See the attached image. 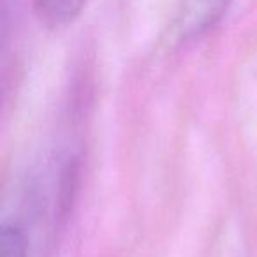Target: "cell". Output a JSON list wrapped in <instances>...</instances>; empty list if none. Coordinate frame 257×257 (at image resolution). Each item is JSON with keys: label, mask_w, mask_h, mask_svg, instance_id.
I'll return each instance as SVG.
<instances>
[{"label": "cell", "mask_w": 257, "mask_h": 257, "mask_svg": "<svg viewBox=\"0 0 257 257\" xmlns=\"http://www.w3.org/2000/svg\"><path fill=\"white\" fill-rule=\"evenodd\" d=\"M0 257H29L25 229L16 220H4L0 229Z\"/></svg>", "instance_id": "cell-3"}, {"label": "cell", "mask_w": 257, "mask_h": 257, "mask_svg": "<svg viewBox=\"0 0 257 257\" xmlns=\"http://www.w3.org/2000/svg\"><path fill=\"white\" fill-rule=\"evenodd\" d=\"M88 0H34L39 20L51 29L67 27L81 15Z\"/></svg>", "instance_id": "cell-2"}, {"label": "cell", "mask_w": 257, "mask_h": 257, "mask_svg": "<svg viewBox=\"0 0 257 257\" xmlns=\"http://www.w3.org/2000/svg\"><path fill=\"white\" fill-rule=\"evenodd\" d=\"M231 0H182L175 20V34L180 41L199 37L215 25Z\"/></svg>", "instance_id": "cell-1"}]
</instances>
